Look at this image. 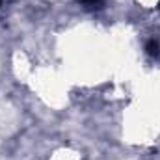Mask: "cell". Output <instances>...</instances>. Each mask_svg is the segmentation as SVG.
<instances>
[{
    "label": "cell",
    "instance_id": "cell-2",
    "mask_svg": "<svg viewBox=\"0 0 160 160\" xmlns=\"http://www.w3.org/2000/svg\"><path fill=\"white\" fill-rule=\"evenodd\" d=\"M84 4H89V6H95V4H99L101 0H82Z\"/></svg>",
    "mask_w": 160,
    "mask_h": 160
},
{
    "label": "cell",
    "instance_id": "cell-1",
    "mask_svg": "<svg viewBox=\"0 0 160 160\" xmlns=\"http://www.w3.org/2000/svg\"><path fill=\"white\" fill-rule=\"evenodd\" d=\"M145 50H147L149 56H158L160 54V43L157 39H149L147 45H145Z\"/></svg>",
    "mask_w": 160,
    "mask_h": 160
},
{
    "label": "cell",
    "instance_id": "cell-4",
    "mask_svg": "<svg viewBox=\"0 0 160 160\" xmlns=\"http://www.w3.org/2000/svg\"><path fill=\"white\" fill-rule=\"evenodd\" d=\"M158 9H160V4H158Z\"/></svg>",
    "mask_w": 160,
    "mask_h": 160
},
{
    "label": "cell",
    "instance_id": "cell-3",
    "mask_svg": "<svg viewBox=\"0 0 160 160\" xmlns=\"http://www.w3.org/2000/svg\"><path fill=\"white\" fill-rule=\"evenodd\" d=\"M0 6H2V0H0Z\"/></svg>",
    "mask_w": 160,
    "mask_h": 160
}]
</instances>
